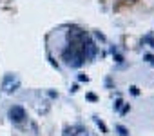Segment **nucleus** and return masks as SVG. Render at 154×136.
Segmentation results:
<instances>
[{"label":"nucleus","instance_id":"423d86ee","mask_svg":"<svg viewBox=\"0 0 154 136\" xmlns=\"http://www.w3.org/2000/svg\"><path fill=\"white\" fill-rule=\"evenodd\" d=\"M72 136H89V131L85 127H78V129H74Z\"/></svg>","mask_w":154,"mask_h":136},{"label":"nucleus","instance_id":"f257e3e1","mask_svg":"<svg viewBox=\"0 0 154 136\" xmlns=\"http://www.w3.org/2000/svg\"><path fill=\"white\" fill-rule=\"evenodd\" d=\"M63 60L69 67H80L84 63V54H82V49H78L74 44L69 45L65 51H63Z\"/></svg>","mask_w":154,"mask_h":136},{"label":"nucleus","instance_id":"1a4fd4ad","mask_svg":"<svg viewBox=\"0 0 154 136\" xmlns=\"http://www.w3.org/2000/svg\"><path fill=\"white\" fill-rule=\"evenodd\" d=\"M145 58H147V62H150V63H154V56H152V54H147Z\"/></svg>","mask_w":154,"mask_h":136},{"label":"nucleus","instance_id":"6e6552de","mask_svg":"<svg viewBox=\"0 0 154 136\" xmlns=\"http://www.w3.org/2000/svg\"><path fill=\"white\" fill-rule=\"evenodd\" d=\"M94 122H96V125H98V127L102 129V132H107V127H105V123H103V122H102L100 118H94Z\"/></svg>","mask_w":154,"mask_h":136},{"label":"nucleus","instance_id":"20e7f679","mask_svg":"<svg viewBox=\"0 0 154 136\" xmlns=\"http://www.w3.org/2000/svg\"><path fill=\"white\" fill-rule=\"evenodd\" d=\"M8 114H9V120H11L13 123H20V122H24V118H26V111H24L22 105H13Z\"/></svg>","mask_w":154,"mask_h":136},{"label":"nucleus","instance_id":"0eeeda50","mask_svg":"<svg viewBox=\"0 0 154 136\" xmlns=\"http://www.w3.org/2000/svg\"><path fill=\"white\" fill-rule=\"evenodd\" d=\"M116 131L120 132V136H129V131H127L123 125H116Z\"/></svg>","mask_w":154,"mask_h":136},{"label":"nucleus","instance_id":"39448f33","mask_svg":"<svg viewBox=\"0 0 154 136\" xmlns=\"http://www.w3.org/2000/svg\"><path fill=\"white\" fill-rule=\"evenodd\" d=\"M67 36H69V40H71L72 44H76V42H82V40L85 38V33H84L82 29H78V27H72V29H69Z\"/></svg>","mask_w":154,"mask_h":136},{"label":"nucleus","instance_id":"9d476101","mask_svg":"<svg viewBox=\"0 0 154 136\" xmlns=\"http://www.w3.org/2000/svg\"><path fill=\"white\" fill-rule=\"evenodd\" d=\"M131 93H132V94H138V87H136V85H132V87H131Z\"/></svg>","mask_w":154,"mask_h":136},{"label":"nucleus","instance_id":"f03ea898","mask_svg":"<svg viewBox=\"0 0 154 136\" xmlns=\"http://www.w3.org/2000/svg\"><path fill=\"white\" fill-rule=\"evenodd\" d=\"M18 85H20V78L15 76V75H6L4 80H2V89H4V93H8V94L15 93V91L18 89Z\"/></svg>","mask_w":154,"mask_h":136},{"label":"nucleus","instance_id":"7ed1b4c3","mask_svg":"<svg viewBox=\"0 0 154 136\" xmlns=\"http://www.w3.org/2000/svg\"><path fill=\"white\" fill-rule=\"evenodd\" d=\"M82 54H84V60H93L94 54H96V45H94V42L87 35L82 40Z\"/></svg>","mask_w":154,"mask_h":136}]
</instances>
